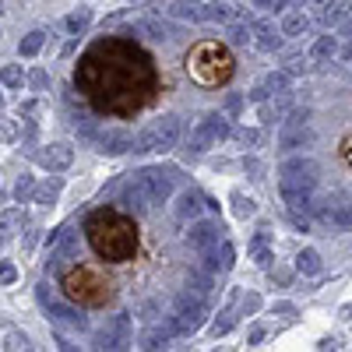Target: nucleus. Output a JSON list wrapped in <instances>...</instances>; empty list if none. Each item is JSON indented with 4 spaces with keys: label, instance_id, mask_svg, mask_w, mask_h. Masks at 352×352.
Returning a JSON list of instances; mask_svg holds the SVG:
<instances>
[{
    "label": "nucleus",
    "instance_id": "nucleus-1",
    "mask_svg": "<svg viewBox=\"0 0 352 352\" xmlns=\"http://www.w3.org/2000/svg\"><path fill=\"white\" fill-rule=\"evenodd\" d=\"M74 88L99 116L116 120L144 113L162 92L155 56L127 36H102L88 46L74 67Z\"/></svg>",
    "mask_w": 352,
    "mask_h": 352
},
{
    "label": "nucleus",
    "instance_id": "nucleus-2",
    "mask_svg": "<svg viewBox=\"0 0 352 352\" xmlns=\"http://www.w3.org/2000/svg\"><path fill=\"white\" fill-rule=\"evenodd\" d=\"M85 243L92 247V254L99 261L131 264L138 257V247H141V229L120 208L102 204V208H96L92 215L85 219Z\"/></svg>",
    "mask_w": 352,
    "mask_h": 352
},
{
    "label": "nucleus",
    "instance_id": "nucleus-3",
    "mask_svg": "<svg viewBox=\"0 0 352 352\" xmlns=\"http://www.w3.org/2000/svg\"><path fill=\"white\" fill-rule=\"evenodd\" d=\"M60 292L85 307V310H99V307H109L113 296H116V285L113 278L106 275V268H99V264H88V261H78L71 264V268H64L60 275Z\"/></svg>",
    "mask_w": 352,
    "mask_h": 352
},
{
    "label": "nucleus",
    "instance_id": "nucleus-4",
    "mask_svg": "<svg viewBox=\"0 0 352 352\" xmlns=\"http://www.w3.org/2000/svg\"><path fill=\"white\" fill-rule=\"evenodd\" d=\"M184 67H187V74L201 88H222V85L232 81V74H236V60H232V53L222 43H215V39L194 43Z\"/></svg>",
    "mask_w": 352,
    "mask_h": 352
},
{
    "label": "nucleus",
    "instance_id": "nucleus-5",
    "mask_svg": "<svg viewBox=\"0 0 352 352\" xmlns=\"http://www.w3.org/2000/svg\"><path fill=\"white\" fill-rule=\"evenodd\" d=\"M278 173H282L278 190H282V197L289 201V208H303V212L314 208V204H310V194H314V187H317V162L296 155V159L282 162Z\"/></svg>",
    "mask_w": 352,
    "mask_h": 352
},
{
    "label": "nucleus",
    "instance_id": "nucleus-6",
    "mask_svg": "<svg viewBox=\"0 0 352 352\" xmlns=\"http://www.w3.org/2000/svg\"><path fill=\"white\" fill-rule=\"evenodd\" d=\"M310 113L307 109H296L289 116V120L282 124V131H278V148L282 152H296V148H303V144H310V138H314V131H310Z\"/></svg>",
    "mask_w": 352,
    "mask_h": 352
},
{
    "label": "nucleus",
    "instance_id": "nucleus-7",
    "mask_svg": "<svg viewBox=\"0 0 352 352\" xmlns=\"http://www.w3.org/2000/svg\"><path fill=\"white\" fill-rule=\"evenodd\" d=\"M307 28H310V18H307L303 11H289V14L282 18V28H278V32L289 36V39H296V36L307 32Z\"/></svg>",
    "mask_w": 352,
    "mask_h": 352
},
{
    "label": "nucleus",
    "instance_id": "nucleus-8",
    "mask_svg": "<svg viewBox=\"0 0 352 352\" xmlns=\"http://www.w3.org/2000/svg\"><path fill=\"white\" fill-rule=\"evenodd\" d=\"M254 32H257V46L261 50H278L282 46V32H278L275 25H268V21H257Z\"/></svg>",
    "mask_w": 352,
    "mask_h": 352
},
{
    "label": "nucleus",
    "instance_id": "nucleus-9",
    "mask_svg": "<svg viewBox=\"0 0 352 352\" xmlns=\"http://www.w3.org/2000/svg\"><path fill=\"white\" fill-rule=\"evenodd\" d=\"M320 268H324V264H320V254H317V250L307 247V250L296 254V272H300V275H320Z\"/></svg>",
    "mask_w": 352,
    "mask_h": 352
},
{
    "label": "nucleus",
    "instance_id": "nucleus-10",
    "mask_svg": "<svg viewBox=\"0 0 352 352\" xmlns=\"http://www.w3.org/2000/svg\"><path fill=\"white\" fill-rule=\"evenodd\" d=\"M335 53H338V39H335V36H317V43L310 46L314 60H331Z\"/></svg>",
    "mask_w": 352,
    "mask_h": 352
},
{
    "label": "nucleus",
    "instance_id": "nucleus-11",
    "mask_svg": "<svg viewBox=\"0 0 352 352\" xmlns=\"http://www.w3.org/2000/svg\"><path fill=\"white\" fill-rule=\"evenodd\" d=\"M215 240H219V229H215V226H197V229L190 232V243H194V247H212Z\"/></svg>",
    "mask_w": 352,
    "mask_h": 352
},
{
    "label": "nucleus",
    "instance_id": "nucleus-12",
    "mask_svg": "<svg viewBox=\"0 0 352 352\" xmlns=\"http://www.w3.org/2000/svg\"><path fill=\"white\" fill-rule=\"evenodd\" d=\"M342 18H345V4H338V0H331V4L320 8V21H324L328 28H335Z\"/></svg>",
    "mask_w": 352,
    "mask_h": 352
},
{
    "label": "nucleus",
    "instance_id": "nucleus-13",
    "mask_svg": "<svg viewBox=\"0 0 352 352\" xmlns=\"http://www.w3.org/2000/svg\"><path fill=\"white\" fill-rule=\"evenodd\" d=\"M324 219H331V222L342 226V229H352V204H338V208L324 212Z\"/></svg>",
    "mask_w": 352,
    "mask_h": 352
},
{
    "label": "nucleus",
    "instance_id": "nucleus-14",
    "mask_svg": "<svg viewBox=\"0 0 352 352\" xmlns=\"http://www.w3.org/2000/svg\"><path fill=\"white\" fill-rule=\"evenodd\" d=\"M272 88V92H289V74L285 71H275V74H268V81H264Z\"/></svg>",
    "mask_w": 352,
    "mask_h": 352
},
{
    "label": "nucleus",
    "instance_id": "nucleus-15",
    "mask_svg": "<svg viewBox=\"0 0 352 352\" xmlns=\"http://www.w3.org/2000/svg\"><path fill=\"white\" fill-rule=\"evenodd\" d=\"M232 204H236V215H240V219L254 215V201H250V197H243V194H232Z\"/></svg>",
    "mask_w": 352,
    "mask_h": 352
},
{
    "label": "nucleus",
    "instance_id": "nucleus-16",
    "mask_svg": "<svg viewBox=\"0 0 352 352\" xmlns=\"http://www.w3.org/2000/svg\"><path fill=\"white\" fill-rule=\"evenodd\" d=\"M197 208H201V204H197L194 194H184V197H180V215H184V219H187V215H197Z\"/></svg>",
    "mask_w": 352,
    "mask_h": 352
},
{
    "label": "nucleus",
    "instance_id": "nucleus-17",
    "mask_svg": "<svg viewBox=\"0 0 352 352\" xmlns=\"http://www.w3.org/2000/svg\"><path fill=\"white\" fill-rule=\"evenodd\" d=\"M39 43H43V36H39V32H36V36H28V39L21 43V53H36V50H39Z\"/></svg>",
    "mask_w": 352,
    "mask_h": 352
},
{
    "label": "nucleus",
    "instance_id": "nucleus-18",
    "mask_svg": "<svg viewBox=\"0 0 352 352\" xmlns=\"http://www.w3.org/2000/svg\"><path fill=\"white\" fill-rule=\"evenodd\" d=\"M67 159H71V152H67V148H60V144H56V152L50 155V162H53V166H64Z\"/></svg>",
    "mask_w": 352,
    "mask_h": 352
},
{
    "label": "nucleus",
    "instance_id": "nucleus-19",
    "mask_svg": "<svg viewBox=\"0 0 352 352\" xmlns=\"http://www.w3.org/2000/svg\"><path fill=\"white\" fill-rule=\"evenodd\" d=\"M176 14H190V18H201L204 11H197V4H176Z\"/></svg>",
    "mask_w": 352,
    "mask_h": 352
},
{
    "label": "nucleus",
    "instance_id": "nucleus-20",
    "mask_svg": "<svg viewBox=\"0 0 352 352\" xmlns=\"http://www.w3.org/2000/svg\"><path fill=\"white\" fill-rule=\"evenodd\" d=\"M240 138H243V144H261V131H257V127H250V131H243Z\"/></svg>",
    "mask_w": 352,
    "mask_h": 352
},
{
    "label": "nucleus",
    "instance_id": "nucleus-21",
    "mask_svg": "<svg viewBox=\"0 0 352 352\" xmlns=\"http://www.w3.org/2000/svg\"><path fill=\"white\" fill-rule=\"evenodd\" d=\"M219 264L222 268H232V247H222V261Z\"/></svg>",
    "mask_w": 352,
    "mask_h": 352
},
{
    "label": "nucleus",
    "instance_id": "nucleus-22",
    "mask_svg": "<svg viewBox=\"0 0 352 352\" xmlns=\"http://www.w3.org/2000/svg\"><path fill=\"white\" fill-rule=\"evenodd\" d=\"M264 96H268V85H257V88H254V92H250V99H254V102H261Z\"/></svg>",
    "mask_w": 352,
    "mask_h": 352
},
{
    "label": "nucleus",
    "instance_id": "nucleus-23",
    "mask_svg": "<svg viewBox=\"0 0 352 352\" xmlns=\"http://www.w3.org/2000/svg\"><path fill=\"white\" fill-rule=\"evenodd\" d=\"M257 264H261V268H268V264H272V250H257Z\"/></svg>",
    "mask_w": 352,
    "mask_h": 352
},
{
    "label": "nucleus",
    "instance_id": "nucleus-24",
    "mask_svg": "<svg viewBox=\"0 0 352 352\" xmlns=\"http://www.w3.org/2000/svg\"><path fill=\"white\" fill-rule=\"evenodd\" d=\"M275 314H285V317H292V314H296V307H292V303H275Z\"/></svg>",
    "mask_w": 352,
    "mask_h": 352
},
{
    "label": "nucleus",
    "instance_id": "nucleus-25",
    "mask_svg": "<svg viewBox=\"0 0 352 352\" xmlns=\"http://www.w3.org/2000/svg\"><path fill=\"white\" fill-rule=\"evenodd\" d=\"M254 8H261V11H275V0H250Z\"/></svg>",
    "mask_w": 352,
    "mask_h": 352
},
{
    "label": "nucleus",
    "instance_id": "nucleus-26",
    "mask_svg": "<svg viewBox=\"0 0 352 352\" xmlns=\"http://www.w3.org/2000/svg\"><path fill=\"white\" fill-rule=\"evenodd\" d=\"M289 74H307V64H303V60H292V64H289Z\"/></svg>",
    "mask_w": 352,
    "mask_h": 352
},
{
    "label": "nucleus",
    "instance_id": "nucleus-27",
    "mask_svg": "<svg viewBox=\"0 0 352 352\" xmlns=\"http://www.w3.org/2000/svg\"><path fill=\"white\" fill-rule=\"evenodd\" d=\"M275 278H278L282 285H289V278H292V272H289V268H278V272H275Z\"/></svg>",
    "mask_w": 352,
    "mask_h": 352
},
{
    "label": "nucleus",
    "instance_id": "nucleus-28",
    "mask_svg": "<svg viewBox=\"0 0 352 352\" xmlns=\"http://www.w3.org/2000/svg\"><path fill=\"white\" fill-rule=\"evenodd\" d=\"M232 39H236V43H247V28H232Z\"/></svg>",
    "mask_w": 352,
    "mask_h": 352
},
{
    "label": "nucleus",
    "instance_id": "nucleus-29",
    "mask_svg": "<svg viewBox=\"0 0 352 352\" xmlns=\"http://www.w3.org/2000/svg\"><path fill=\"white\" fill-rule=\"evenodd\" d=\"M342 56H345V60H349V64H352V43H349V46H345V50H342Z\"/></svg>",
    "mask_w": 352,
    "mask_h": 352
},
{
    "label": "nucleus",
    "instance_id": "nucleus-30",
    "mask_svg": "<svg viewBox=\"0 0 352 352\" xmlns=\"http://www.w3.org/2000/svg\"><path fill=\"white\" fill-rule=\"evenodd\" d=\"M345 32H349V36H352V18H349V21H345Z\"/></svg>",
    "mask_w": 352,
    "mask_h": 352
}]
</instances>
